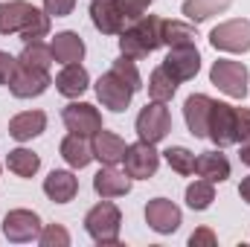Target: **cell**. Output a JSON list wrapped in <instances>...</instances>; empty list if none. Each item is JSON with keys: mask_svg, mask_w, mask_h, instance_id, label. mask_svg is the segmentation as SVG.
I'll return each mask as SVG.
<instances>
[{"mask_svg": "<svg viewBox=\"0 0 250 247\" xmlns=\"http://www.w3.org/2000/svg\"><path fill=\"white\" fill-rule=\"evenodd\" d=\"M169 131H172V117L163 108V102H151V105H146L140 111V117H137V134H140V140H146V143L154 145V143L166 140Z\"/></svg>", "mask_w": 250, "mask_h": 247, "instance_id": "8fae6325", "label": "cell"}, {"mask_svg": "<svg viewBox=\"0 0 250 247\" xmlns=\"http://www.w3.org/2000/svg\"><path fill=\"white\" fill-rule=\"evenodd\" d=\"M123 163H125V175H128V178H134V181H148V178H154V172H157V166H160V154L154 151L151 143L140 140V143L128 145Z\"/></svg>", "mask_w": 250, "mask_h": 247, "instance_id": "9c48e42d", "label": "cell"}, {"mask_svg": "<svg viewBox=\"0 0 250 247\" xmlns=\"http://www.w3.org/2000/svg\"><path fill=\"white\" fill-rule=\"evenodd\" d=\"M163 70L181 84V82H189L198 76L201 70V53L195 50V44H187V47H169V56L163 59Z\"/></svg>", "mask_w": 250, "mask_h": 247, "instance_id": "7c38bea8", "label": "cell"}, {"mask_svg": "<svg viewBox=\"0 0 250 247\" xmlns=\"http://www.w3.org/2000/svg\"><path fill=\"white\" fill-rule=\"evenodd\" d=\"M134 93H137V90H134L128 82H123L114 70H108V73L99 76V82H96V96H99V102H102L108 111H114V114L128 111Z\"/></svg>", "mask_w": 250, "mask_h": 247, "instance_id": "30bf717a", "label": "cell"}, {"mask_svg": "<svg viewBox=\"0 0 250 247\" xmlns=\"http://www.w3.org/2000/svg\"><path fill=\"white\" fill-rule=\"evenodd\" d=\"M38 242H41V247H70V233L62 224H50V227H41Z\"/></svg>", "mask_w": 250, "mask_h": 247, "instance_id": "1f68e13d", "label": "cell"}, {"mask_svg": "<svg viewBox=\"0 0 250 247\" xmlns=\"http://www.w3.org/2000/svg\"><path fill=\"white\" fill-rule=\"evenodd\" d=\"M62 157L67 160V166L73 169H84L93 160V145H87V137L70 134L62 140Z\"/></svg>", "mask_w": 250, "mask_h": 247, "instance_id": "cb8c5ba5", "label": "cell"}, {"mask_svg": "<svg viewBox=\"0 0 250 247\" xmlns=\"http://www.w3.org/2000/svg\"><path fill=\"white\" fill-rule=\"evenodd\" d=\"M157 47H163V18L157 15H143L125 32H120V53L131 62L151 56Z\"/></svg>", "mask_w": 250, "mask_h": 247, "instance_id": "3957f363", "label": "cell"}, {"mask_svg": "<svg viewBox=\"0 0 250 247\" xmlns=\"http://www.w3.org/2000/svg\"><path fill=\"white\" fill-rule=\"evenodd\" d=\"M76 192H79V178H76L73 172L56 169V172H50V175L44 178V195H47L50 201H56V204L73 201Z\"/></svg>", "mask_w": 250, "mask_h": 247, "instance_id": "ac0fdd59", "label": "cell"}, {"mask_svg": "<svg viewBox=\"0 0 250 247\" xmlns=\"http://www.w3.org/2000/svg\"><path fill=\"white\" fill-rule=\"evenodd\" d=\"M15 64H18V59H12L9 53L0 50V84H9V76H12Z\"/></svg>", "mask_w": 250, "mask_h": 247, "instance_id": "8d00e7d4", "label": "cell"}, {"mask_svg": "<svg viewBox=\"0 0 250 247\" xmlns=\"http://www.w3.org/2000/svg\"><path fill=\"white\" fill-rule=\"evenodd\" d=\"M163 157H166V163H169L178 175H192V172H195V154H192L189 148H184V145L166 148Z\"/></svg>", "mask_w": 250, "mask_h": 247, "instance_id": "4dcf8cb0", "label": "cell"}, {"mask_svg": "<svg viewBox=\"0 0 250 247\" xmlns=\"http://www.w3.org/2000/svg\"><path fill=\"white\" fill-rule=\"evenodd\" d=\"M73 6H76V0H44V12L53 18H64V15H70L73 12Z\"/></svg>", "mask_w": 250, "mask_h": 247, "instance_id": "836d02e7", "label": "cell"}, {"mask_svg": "<svg viewBox=\"0 0 250 247\" xmlns=\"http://www.w3.org/2000/svg\"><path fill=\"white\" fill-rule=\"evenodd\" d=\"M209 82L230 99H245L248 96V82L250 73L242 62H230V59H218L209 70Z\"/></svg>", "mask_w": 250, "mask_h": 247, "instance_id": "5b68a950", "label": "cell"}, {"mask_svg": "<svg viewBox=\"0 0 250 247\" xmlns=\"http://www.w3.org/2000/svg\"><path fill=\"white\" fill-rule=\"evenodd\" d=\"M111 70H114L123 82H128L134 90H140V87H143V79H140V73H137V67H134V62H131V59H125V56H123L120 62H114V67H111Z\"/></svg>", "mask_w": 250, "mask_h": 247, "instance_id": "d6a6232c", "label": "cell"}, {"mask_svg": "<svg viewBox=\"0 0 250 247\" xmlns=\"http://www.w3.org/2000/svg\"><path fill=\"white\" fill-rule=\"evenodd\" d=\"M239 195H242V201H248V204H250V175L242 181V186H239Z\"/></svg>", "mask_w": 250, "mask_h": 247, "instance_id": "74e56055", "label": "cell"}, {"mask_svg": "<svg viewBox=\"0 0 250 247\" xmlns=\"http://www.w3.org/2000/svg\"><path fill=\"white\" fill-rule=\"evenodd\" d=\"M215 201V189L209 181H195V184L187 189V204L189 209H198V212H204V209H209V204Z\"/></svg>", "mask_w": 250, "mask_h": 247, "instance_id": "f546056e", "label": "cell"}, {"mask_svg": "<svg viewBox=\"0 0 250 247\" xmlns=\"http://www.w3.org/2000/svg\"><path fill=\"white\" fill-rule=\"evenodd\" d=\"M93 189H96L99 198H120V195H128L131 192V178L123 175V172H117L114 166H105V169L96 172Z\"/></svg>", "mask_w": 250, "mask_h": 247, "instance_id": "44dd1931", "label": "cell"}, {"mask_svg": "<svg viewBox=\"0 0 250 247\" xmlns=\"http://www.w3.org/2000/svg\"><path fill=\"white\" fill-rule=\"evenodd\" d=\"M50 50H53V59L62 64H76L84 59V41L76 32H59L53 38Z\"/></svg>", "mask_w": 250, "mask_h": 247, "instance_id": "603a6c76", "label": "cell"}, {"mask_svg": "<svg viewBox=\"0 0 250 247\" xmlns=\"http://www.w3.org/2000/svg\"><path fill=\"white\" fill-rule=\"evenodd\" d=\"M230 3L233 0H187L184 3V15H187L189 21H207V18H212V15H218V12H224V9H230Z\"/></svg>", "mask_w": 250, "mask_h": 247, "instance_id": "4316f807", "label": "cell"}, {"mask_svg": "<svg viewBox=\"0 0 250 247\" xmlns=\"http://www.w3.org/2000/svg\"><path fill=\"white\" fill-rule=\"evenodd\" d=\"M44 128H47V114H44V111H23V114L12 117L9 134H12L18 143H26V140H32V137L44 134Z\"/></svg>", "mask_w": 250, "mask_h": 247, "instance_id": "7402d4cb", "label": "cell"}, {"mask_svg": "<svg viewBox=\"0 0 250 247\" xmlns=\"http://www.w3.org/2000/svg\"><path fill=\"white\" fill-rule=\"evenodd\" d=\"M0 35H21L26 44L50 35V15L26 0L0 3Z\"/></svg>", "mask_w": 250, "mask_h": 247, "instance_id": "6da1fadb", "label": "cell"}, {"mask_svg": "<svg viewBox=\"0 0 250 247\" xmlns=\"http://www.w3.org/2000/svg\"><path fill=\"white\" fill-rule=\"evenodd\" d=\"M207 140H212L218 148L250 140V111L248 108H233L227 102H212Z\"/></svg>", "mask_w": 250, "mask_h": 247, "instance_id": "7a4b0ae2", "label": "cell"}, {"mask_svg": "<svg viewBox=\"0 0 250 247\" xmlns=\"http://www.w3.org/2000/svg\"><path fill=\"white\" fill-rule=\"evenodd\" d=\"M90 21L102 35H120L134 23L120 0H93L90 3Z\"/></svg>", "mask_w": 250, "mask_h": 247, "instance_id": "52a82bcc", "label": "cell"}, {"mask_svg": "<svg viewBox=\"0 0 250 247\" xmlns=\"http://www.w3.org/2000/svg\"><path fill=\"white\" fill-rule=\"evenodd\" d=\"M50 84H53L50 70H38V67H29V64H23V62L15 64V70H12V76H9V90H12V96H18V99L41 96Z\"/></svg>", "mask_w": 250, "mask_h": 247, "instance_id": "8992f818", "label": "cell"}, {"mask_svg": "<svg viewBox=\"0 0 250 247\" xmlns=\"http://www.w3.org/2000/svg\"><path fill=\"white\" fill-rule=\"evenodd\" d=\"M3 233L9 242L23 245V242H35L41 236V218L29 209H12L3 218Z\"/></svg>", "mask_w": 250, "mask_h": 247, "instance_id": "4fadbf2b", "label": "cell"}, {"mask_svg": "<svg viewBox=\"0 0 250 247\" xmlns=\"http://www.w3.org/2000/svg\"><path fill=\"white\" fill-rule=\"evenodd\" d=\"M120 3H123L125 12L131 15V21H140V18H143V12H146L154 0H120Z\"/></svg>", "mask_w": 250, "mask_h": 247, "instance_id": "d590c367", "label": "cell"}, {"mask_svg": "<svg viewBox=\"0 0 250 247\" xmlns=\"http://www.w3.org/2000/svg\"><path fill=\"white\" fill-rule=\"evenodd\" d=\"M195 172L209 184H224L230 178V160L221 151H204L201 157H195Z\"/></svg>", "mask_w": 250, "mask_h": 247, "instance_id": "ffe728a7", "label": "cell"}, {"mask_svg": "<svg viewBox=\"0 0 250 247\" xmlns=\"http://www.w3.org/2000/svg\"><path fill=\"white\" fill-rule=\"evenodd\" d=\"M87 84H90V76H87V70L82 67V64H64V70L56 76V90L67 96V99H76V96H82L84 90H87Z\"/></svg>", "mask_w": 250, "mask_h": 247, "instance_id": "d6986e66", "label": "cell"}, {"mask_svg": "<svg viewBox=\"0 0 250 247\" xmlns=\"http://www.w3.org/2000/svg\"><path fill=\"white\" fill-rule=\"evenodd\" d=\"M189 245L192 247H215V233L209 227H201L189 236Z\"/></svg>", "mask_w": 250, "mask_h": 247, "instance_id": "e575fe53", "label": "cell"}, {"mask_svg": "<svg viewBox=\"0 0 250 247\" xmlns=\"http://www.w3.org/2000/svg\"><path fill=\"white\" fill-rule=\"evenodd\" d=\"M195 38H198V32L189 23L163 21V44L166 47H187V44H195Z\"/></svg>", "mask_w": 250, "mask_h": 247, "instance_id": "83f0119b", "label": "cell"}, {"mask_svg": "<svg viewBox=\"0 0 250 247\" xmlns=\"http://www.w3.org/2000/svg\"><path fill=\"white\" fill-rule=\"evenodd\" d=\"M120 227H123V212L117 204H111V198H105L84 215V230L90 233L96 245H117Z\"/></svg>", "mask_w": 250, "mask_h": 247, "instance_id": "277c9868", "label": "cell"}, {"mask_svg": "<svg viewBox=\"0 0 250 247\" xmlns=\"http://www.w3.org/2000/svg\"><path fill=\"white\" fill-rule=\"evenodd\" d=\"M175 90H178V82L163 70V64L154 67L151 76H148V96H151L154 102H169V99L175 96Z\"/></svg>", "mask_w": 250, "mask_h": 247, "instance_id": "d4e9b609", "label": "cell"}, {"mask_svg": "<svg viewBox=\"0 0 250 247\" xmlns=\"http://www.w3.org/2000/svg\"><path fill=\"white\" fill-rule=\"evenodd\" d=\"M93 157L96 160H102L105 166H117V163H123L125 151H128V145H125L123 137H117V134H111V131H96L93 134Z\"/></svg>", "mask_w": 250, "mask_h": 247, "instance_id": "e0dca14e", "label": "cell"}, {"mask_svg": "<svg viewBox=\"0 0 250 247\" xmlns=\"http://www.w3.org/2000/svg\"><path fill=\"white\" fill-rule=\"evenodd\" d=\"M239 157H242V163H245V166H250V140H245V143H242Z\"/></svg>", "mask_w": 250, "mask_h": 247, "instance_id": "f35d334b", "label": "cell"}, {"mask_svg": "<svg viewBox=\"0 0 250 247\" xmlns=\"http://www.w3.org/2000/svg\"><path fill=\"white\" fill-rule=\"evenodd\" d=\"M6 166H9V172H15L18 178H32V175L41 169V160H38V154H32L29 148H15V151H9V157H6Z\"/></svg>", "mask_w": 250, "mask_h": 247, "instance_id": "484cf974", "label": "cell"}, {"mask_svg": "<svg viewBox=\"0 0 250 247\" xmlns=\"http://www.w3.org/2000/svg\"><path fill=\"white\" fill-rule=\"evenodd\" d=\"M64 125L70 134H79V137H93L96 131H102V114L87 105V102H73L64 108Z\"/></svg>", "mask_w": 250, "mask_h": 247, "instance_id": "5bb4252c", "label": "cell"}, {"mask_svg": "<svg viewBox=\"0 0 250 247\" xmlns=\"http://www.w3.org/2000/svg\"><path fill=\"white\" fill-rule=\"evenodd\" d=\"M18 62L29 64V67H38V70H50V64L56 62V59H53V50H50L47 44H41V41H29V44L23 47V53H21Z\"/></svg>", "mask_w": 250, "mask_h": 247, "instance_id": "f1b7e54d", "label": "cell"}, {"mask_svg": "<svg viewBox=\"0 0 250 247\" xmlns=\"http://www.w3.org/2000/svg\"><path fill=\"white\" fill-rule=\"evenodd\" d=\"M212 102H215V99H209L207 93H192L187 102H184V120H187V128L195 140H207Z\"/></svg>", "mask_w": 250, "mask_h": 247, "instance_id": "9a60e30c", "label": "cell"}, {"mask_svg": "<svg viewBox=\"0 0 250 247\" xmlns=\"http://www.w3.org/2000/svg\"><path fill=\"white\" fill-rule=\"evenodd\" d=\"M209 44L221 53H248L250 50V21H227L209 32Z\"/></svg>", "mask_w": 250, "mask_h": 247, "instance_id": "ba28073f", "label": "cell"}, {"mask_svg": "<svg viewBox=\"0 0 250 247\" xmlns=\"http://www.w3.org/2000/svg\"><path fill=\"white\" fill-rule=\"evenodd\" d=\"M146 221H148V227H151L154 233L169 236V233H175V230L181 227V209H178L169 198H154V201H148V206H146Z\"/></svg>", "mask_w": 250, "mask_h": 247, "instance_id": "2e32d148", "label": "cell"}]
</instances>
